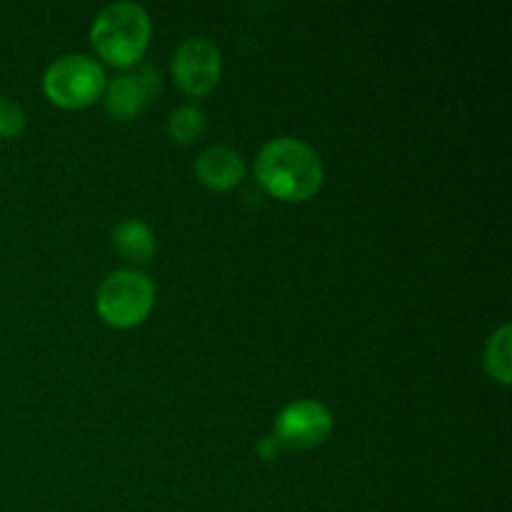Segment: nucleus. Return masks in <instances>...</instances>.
Listing matches in <instances>:
<instances>
[{"mask_svg":"<svg viewBox=\"0 0 512 512\" xmlns=\"http://www.w3.org/2000/svg\"><path fill=\"white\" fill-rule=\"evenodd\" d=\"M163 80L153 68L140 70L138 75H118L113 83L105 85V110L118 120H135L150 103V98L160 93Z\"/></svg>","mask_w":512,"mask_h":512,"instance_id":"nucleus-7","label":"nucleus"},{"mask_svg":"<svg viewBox=\"0 0 512 512\" xmlns=\"http://www.w3.org/2000/svg\"><path fill=\"white\" fill-rule=\"evenodd\" d=\"M205 113L198 105H180L168 115V135L180 145H193L203 138L205 133Z\"/></svg>","mask_w":512,"mask_h":512,"instance_id":"nucleus-11","label":"nucleus"},{"mask_svg":"<svg viewBox=\"0 0 512 512\" xmlns=\"http://www.w3.org/2000/svg\"><path fill=\"white\" fill-rule=\"evenodd\" d=\"M155 305V283L135 268L113 270L105 275L95 293L98 315L110 328L128 330L143 323Z\"/></svg>","mask_w":512,"mask_h":512,"instance_id":"nucleus-3","label":"nucleus"},{"mask_svg":"<svg viewBox=\"0 0 512 512\" xmlns=\"http://www.w3.org/2000/svg\"><path fill=\"white\" fill-rule=\"evenodd\" d=\"M28 125V115L20 108V103L10 98H0V140L18 138Z\"/></svg>","mask_w":512,"mask_h":512,"instance_id":"nucleus-12","label":"nucleus"},{"mask_svg":"<svg viewBox=\"0 0 512 512\" xmlns=\"http://www.w3.org/2000/svg\"><path fill=\"white\" fill-rule=\"evenodd\" d=\"M195 175L210 190H233L245 180V160L228 145H210L195 158Z\"/></svg>","mask_w":512,"mask_h":512,"instance_id":"nucleus-8","label":"nucleus"},{"mask_svg":"<svg viewBox=\"0 0 512 512\" xmlns=\"http://www.w3.org/2000/svg\"><path fill=\"white\" fill-rule=\"evenodd\" d=\"M258 453L263 455L265 460H273L275 455L280 453V445L275 443V438H273V435H268V438H263V440H260V443H258Z\"/></svg>","mask_w":512,"mask_h":512,"instance_id":"nucleus-13","label":"nucleus"},{"mask_svg":"<svg viewBox=\"0 0 512 512\" xmlns=\"http://www.w3.org/2000/svg\"><path fill=\"white\" fill-rule=\"evenodd\" d=\"M105 70L98 60L83 53H68L55 58L45 68L43 93L53 105L65 110H80L93 105L105 93Z\"/></svg>","mask_w":512,"mask_h":512,"instance_id":"nucleus-4","label":"nucleus"},{"mask_svg":"<svg viewBox=\"0 0 512 512\" xmlns=\"http://www.w3.org/2000/svg\"><path fill=\"white\" fill-rule=\"evenodd\" d=\"M510 338H512L510 325L503 323L493 335H490L488 343H485V353H483L485 370H488L490 378L498 380L500 385H510V378H512Z\"/></svg>","mask_w":512,"mask_h":512,"instance_id":"nucleus-10","label":"nucleus"},{"mask_svg":"<svg viewBox=\"0 0 512 512\" xmlns=\"http://www.w3.org/2000/svg\"><path fill=\"white\" fill-rule=\"evenodd\" d=\"M173 78L178 88L190 98H203L215 85L220 83L223 75V55L213 40L203 35L185 38L173 53Z\"/></svg>","mask_w":512,"mask_h":512,"instance_id":"nucleus-6","label":"nucleus"},{"mask_svg":"<svg viewBox=\"0 0 512 512\" xmlns=\"http://www.w3.org/2000/svg\"><path fill=\"white\" fill-rule=\"evenodd\" d=\"M255 180L260 188L283 203H303L313 198L325 180L318 150L300 138H273L258 150Z\"/></svg>","mask_w":512,"mask_h":512,"instance_id":"nucleus-1","label":"nucleus"},{"mask_svg":"<svg viewBox=\"0 0 512 512\" xmlns=\"http://www.w3.org/2000/svg\"><path fill=\"white\" fill-rule=\"evenodd\" d=\"M333 433V413L325 403L310 398L293 400L278 413L273 438L280 450H313Z\"/></svg>","mask_w":512,"mask_h":512,"instance_id":"nucleus-5","label":"nucleus"},{"mask_svg":"<svg viewBox=\"0 0 512 512\" xmlns=\"http://www.w3.org/2000/svg\"><path fill=\"white\" fill-rule=\"evenodd\" d=\"M153 35V23L143 5L110 3L90 25L95 53L113 68H130L145 55Z\"/></svg>","mask_w":512,"mask_h":512,"instance_id":"nucleus-2","label":"nucleus"},{"mask_svg":"<svg viewBox=\"0 0 512 512\" xmlns=\"http://www.w3.org/2000/svg\"><path fill=\"white\" fill-rule=\"evenodd\" d=\"M115 250L120 253V258H125L133 265H148L155 258V235L150 230L148 223L138 218H123L110 233Z\"/></svg>","mask_w":512,"mask_h":512,"instance_id":"nucleus-9","label":"nucleus"}]
</instances>
